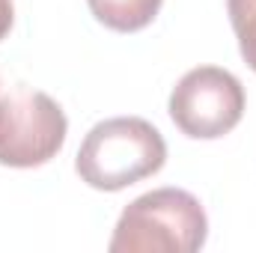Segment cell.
Masks as SVG:
<instances>
[{
    "label": "cell",
    "instance_id": "8992f818",
    "mask_svg": "<svg viewBox=\"0 0 256 253\" xmlns=\"http://www.w3.org/2000/svg\"><path fill=\"white\" fill-rule=\"evenodd\" d=\"M226 12L244 63L256 72V0H226Z\"/></svg>",
    "mask_w": 256,
    "mask_h": 253
},
{
    "label": "cell",
    "instance_id": "6da1fadb",
    "mask_svg": "<svg viewBox=\"0 0 256 253\" xmlns=\"http://www.w3.org/2000/svg\"><path fill=\"white\" fill-rule=\"evenodd\" d=\"M167 161L161 131L140 116H114L86 131L74 170L96 190H122L155 176Z\"/></svg>",
    "mask_w": 256,
    "mask_h": 253
},
{
    "label": "cell",
    "instance_id": "52a82bcc",
    "mask_svg": "<svg viewBox=\"0 0 256 253\" xmlns=\"http://www.w3.org/2000/svg\"><path fill=\"white\" fill-rule=\"evenodd\" d=\"M12 21H15L12 0H0V39H6V33L12 30Z\"/></svg>",
    "mask_w": 256,
    "mask_h": 253
},
{
    "label": "cell",
    "instance_id": "277c9868",
    "mask_svg": "<svg viewBox=\"0 0 256 253\" xmlns=\"http://www.w3.org/2000/svg\"><path fill=\"white\" fill-rule=\"evenodd\" d=\"M170 116L194 140L224 137L244 116V86L220 66H196L173 86Z\"/></svg>",
    "mask_w": 256,
    "mask_h": 253
},
{
    "label": "cell",
    "instance_id": "7a4b0ae2",
    "mask_svg": "<svg viewBox=\"0 0 256 253\" xmlns=\"http://www.w3.org/2000/svg\"><path fill=\"white\" fill-rule=\"evenodd\" d=\"M206 236L208 220L200 200L182 188H158L122 208L108 248L110 253H194Z\"/></svg>",
    "mask_w": 256,
    "mask_h": 253
},
{
    "label": "cell",
    "instance_id": "5b68a950",
    "mask_svg": "<svg viewBox=\"0 0 256 253\" xmlns=\"http://www.w3.org/2000/svg\"><path fill=\"white\" fill-rule=\"evenodd\" d=\"M86 3L104 27L116 33H134L152 24L164 0H86Z\"/></svg>",
    "mask_w": 256,
    "mask_h": 253
},
{
    "label": "cell",
    "instance_id": "3957f363",
    "mask_svg": "<svg viewBox=\"0 0 256 253\" xmlns=\"http://www.w3.org/2000/svg\"><path fill=\"white\" fill-rule=\"evenodd\" d=\"M63 108L42 90L0 80V164L3 167H42L66 143Z\"/></svg>",
    "mask_w": 256,
    "mask_h": 253
}]
</instances>
